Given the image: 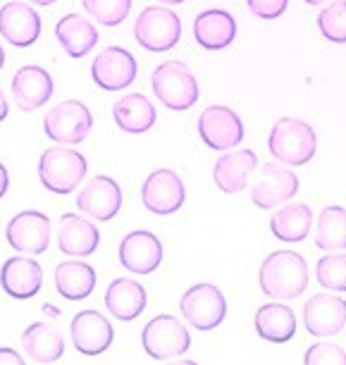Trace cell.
I'll return each mask as SVG.
<instances>
[{"label":"cell","mask_w":346,"mask_h":365,"mask_svg":"<svg viewBox=\"0 0 346 365\" xmlns=\"http://www.w3.org/2000/svg\"><path fill=\"white\" fill-rule=\"evenodd\" d=\"M186 189L175 170H156L146 177L141 187V203L153 215H175L184 205Z\"/></svg>","instance_id":"obj_11"},{"label":"cell","mask_w":346,"mask_h":365,"mask_svg":"<svg viewBox=\"0 0 346 365\" xmlns=\"http://www.w3.org/2000/svg\"><path fill=\"white\" fill-rule=\"evenodd\" d=\"M179 311L193 329L210 332V329L223 325L227 318V299L215 284L200 282V284H193L182 294Z\"/></svg>","instance_id":"obj_6"},{"label":"cell","mask_w":346,"mask_h":365,"mask_svg":"<svg viewBox=\"0 0 346 365\" xmlns=\"http://www.w3.org/2000/svg\"><path fill=\"white\" fill-rule=\"evenodd\" d=\"M93 129V115L81 101H62L44 117V132L51 141L74 146Z\"/></svg>","instance_id":"obj_8"},{"label":"cell","mask_w":346,"mask_h":365,"mask_svg":"<svg viewBox=\"0 0 346 365\" xmlns=\"http://www.w3.org/2000/svg\"><path fill=\"white\" fill-rule=\"evenodd\" d=\"M3 67H5V51H3V46H0V72H3Z\"/></svg>","instance_id":"obj_43"},{"label":"cell","mask_w":346,"mask_h":365,"mask_svg":"<svg viewBox=\"0 0 346 365\" xmlns=\"http://www.w3.org/2000/svg\"><path fill=\"white\" fill-rule=\"evenodd\" d=\"M296 194H299V177L285 163L263 165L258 179L251 187V201L263 210H273Z\"/></svg>","instance_id":"obj_12"},{"label":"cell","mask_w":346,"mask_h":365,"mask_svg":"<svg viewBox=\"0 0 346 365\" xmlns=\"http://www.w3.org/2000/svg\"><path fill=\"white\" fill-rule=\"evenodd\" d=\"M303 325L313 336H335L346 327V299L320 292L303 306Z\"/></svg>","instance_id":"obj_15"},{"label":"cell","mask_w":346,"mask_h":365,"mask_svg":"<svg viewBox=\"0 0 346 365\" xmlns=\"http://www.w3.org/2000/svg\"><path fill=\"white\" fill-rule=\"evenodd\" d=\"M5 117H8V98H5L3 88H0V122H5Z\"/></svg>","instance_id":"obj_40"},{"label":"cell","mask_w":346,"mask_h":365,"mask_svg":"<svg viewBox=\"0 0 346 365\" xmlns=\"http://www.w3.org/2000/svg\"><path fill=\"white\" fill-rule=\"evenodd\" d=\"M248 10L258 19H277L289 8V0H246Z\"/></svg>","instance_id":"obj_36"},{"label":"cell","mask_w":346,"mask_h":365,"mask_svg":"<svg viewBox=\"0 0 346 365\" xmlns=\"http://www.w3.org/2000/svg\"><path fill=\"white\" fill-rule=\"evenodd\" d=\"M151 86H153L156 98L177 113L193 108L198 101V79L182 60H168L158 65L156 72L151 74Z\"/></svg>","instance_id":"obj_3"},{"label":"cell","mask_w":346,"mask_h":365,"mask_svg":"<svg viewBox=\"0 0 346 365\" xmlns=\"http://www.w3.org/2000/svg\"><path fill=\"white\" fill-rule=\"evenodd\" d=\"M198 136L213 150H232L244 141V122L227 106H208L198 117Z\"/></svg>","instance_id":"obj_9"},{"label":"cell","mask_w":346,"mask_h":365,"mask_svg":"<svg viewBox=\"0 0 346 365\" xmlns=\"http://www.w3.org/2000/svg\"><path fill=\"white\" fill-rule=\"evenodd\" d=\"M53 77L39 65L19 67L15 77H12V98H15V106L24 110V113H31V110L46 106L53 98Z\"/></svg>","instance_id":"obj_20"},{"label":"cell","mask_w":346,"mask_h":365,"mask_svg":"<svg viewBox=\"0 0 346 365\" xmlns=\"http://www.w3.org/2000/svg\"><path fill=\"white\" fill-rule=\"evenodd\" d=\"M303 361L306 365H346V351L337 344L317 341L306 351Z\"/></svg>","instance_id":"obj_35"},{"label":"cell","mask_w":346,"mask_h":365,"mask_svg":"<svg viewBox=\"0 0 346 365\" xmlns=\"http://www.w3.org/2000/svg\"><path fill=\"white\" fill-rule=\"evenodd\" d=\"M255 332L270 344H287L296 334V315L285 303H263L253 318Z\"/></svg>","instance_id":"obj_28"},{"label":"cell","mask_w":346,"mask_h":365,"mask_svg":"<svg viewBox=\"0 0 346 365\" xmlns=\"http://www.w3.org/2000/svg\"><path fill=\"white\" fill-rule=\"evenodd\" d=\"M136 58L120 46H108L91 63V79L103 91H122L136 79Z\"/></svg>","instance_id":"obj_13"},{"label":"cell","mask_w":346,"mask_h":365,"mask_svg":"<svg viewBox=\"0 0 346 365\" xmlns=\"http://www.w3.org/2000/svg\"><path fill=\"white\" fill-rule=\"evenodd\" d=\"M10 249L29 256H41L51 246V217L39 210H22L5 227Z\"/></svg>","instance_id":"obj_10"},{"label":"cell","mask_w":346,"mask_h":365,"mask_svg":"<svg viewBox=\"0 0 346 365\" xmlns=\"http://www.w3.org/2000/svg\"><path fill=\"white\" fill-rule=\"evenodd\" d=\"M115 125L127 134H146L156 127V106L143 93H127L113 106Z\"/></svg>","instance_id":"obj_26"},{"label":"cell","mask_w":346,"mask_h":365,"mask_svg":"<svg viewBox=\"0 0 346 365\" xmlns=\"http://www.w3.org/2000/svg\"><path fill=\"white\" fill-rule=\"evenodd\" d=\"M141 346L156 361H172L189 351L191 334L175 315H156L143 327Z\"/></svg>","instance_id":"obj_7"},{"label":"cell","mask_w":346,"mask_h":365,"mask_svg":"<svg viewBox=\"0 0 346 365\" xmlns=\"http://www.w3.org/2000/svg\"><path fill=\"white\" fill-rule=\"evenodd\" d=\"M146 289L143 284H138L136 279L129 277H117L110 282V287L106 289V308L115 320L120 322H131L138 315L146 311Z\"/></svg>","instance_id":"obj_24"},{"label":"cell","mask_w":346,"mask_h":365,"mask_svg":"<svg viewBox=\"0 0 346 365\" xmlns=\"http://www.w3.org/2000/svg\"><path fill=\"white\" fill-rule=\"evenodd\" d=\"M81 5L101 26H120L131 12V0H81Z\"/></svg>","instance_id":"obj_33"},{"label":"cell","mask_w":346,"mask_h":365,"mask_svg":"<svg viewBox=\"0 0 346 365\" xmlns=\"http://www.w3.org/2000/svg\"><path fill=\"white\" fill-rule=\"evenodd\" d=\"M44 19L29 3L15 0L0 8V34L15 48H29L41 38Z\"/></svg>","instance_id":"obj_18"},{"label":"cell","mask_w":346,"mask_h":365,"mask_svg":"<svg viewBox=\"0 0 346 365\" xmlns=\"http://www.w3.org/2000/svg\"><path fill=\"white\" fill-rule=\"evenodd\" d=\"M313 227V210L308 203H289L270 215V232L277 241L299 244Z\"/></svg>","instance_id":"obj_29"},{"label":"cell","mask_w":346,"mask_h":365,"mask_svg":"<svg viewBox=\"0 0 346 365\" xmlns=\"http://www.w3.org/2000/svg\"><path fill=\"white\" fill-rule=\"evenodd\" d=\"M255 168H258V153L255 150H225V155H220L213 165V182L223 194H241Z\"/></svg>","instance_id":"obj_19"},{"label":"cell","mask_w":346,"mask_h":365,"mask_svg":"<svg viewBox=\"0 0 346 365\" xmlns=\"http://www.w3.org/2000/svg\"><path fill=\"white\" fill-rule=\"evenodd\" d=\"M134 38L151 53L172 51L182 38V19L175 10L163 5H148L138 12L134 22Z\"/></svg>","instance_id":"obj_5"},{"label":"cell","mask_w":346,"mask_h":365,"mask_svg":"<svg viewBox=\"0 0 346 365\" xmlns=\"http://www.w3.org/2000/svg\"><path fill=\"white\" fill-rule=\"evenodd\" d=\"M193 38L205 51H223L237 38V19L227 10H203L193 19Z\"/></svg>","instance_id":"obj_23"},{"label":"cell","mask_w":346,"mask_h":365,"mask_svg":"<svg viewBox=\"0 0 346 365\" xmlns=\"http://www.w3.org/2000/svg\"><path fill=\"white\" fill-rule=\"evenodd\" d=\"M158 3H165V5H182L186 0H158Z\"/></svg>","instance_id":"obj_42"},{"label":"cell","mask_w":346,"mask_h":365,"mask_svg":"<svg viewBox=\"0 0 346 365\" xmlns=\"http://www.w3.org/2000/svg\"><path fill=\"white\" fill-rule=\"evenodd\" d=\"M268 148L277 163H285L289 168L308 165L317 150L315 129L299 117H280L270 129Z\"/></svg>","instance_id":"obj_2"},{"label":"cell","mask_w":346,"mask_h":365,"mask_svg":"<svg viewBox=\"0 0 346 365\" xmlns=\"http://www.w3.org/2000/svg\"><path fill=\"white\" fill-rule=\"evenodd\" d=\"M22 349L34 363H55L65 356V339L53 322H31L22 332Z\"/></svg>","instance_id":"obj_27"},{"label":"cell","mask_w":346,"mask_h":365,"mask_svg":"<svg viewBox=\"0 0 346 365\" xmlns=\"http://www.w3.org/2000/svg\"><path fill=\"white\" fill-rule=\"evenodd\" d=\"M8 187H10V175H8V168L0 163V198L8 194Z\"/></svg>","instance_id":"obj_38"},{"label":"cell","mask_w":346,"mask_h":365,"mask_svg":"<svg viewBox=\"0 0 346 365\" xmlns=\"http://www.w3.org/2000/svg\"><path fill=\"white\" fill-rule=\"evenodd\" d=\"M260 292L270 299L294 301L308 289V263L296 251H273L258 270Z\"/></svg>","instance_id":"obj_1"},{"label":"cell","mask_w":346,"mask_h":365,"mask_svg":"<svg viewBox=\"0 0 346 365\" xmlns=\"http://www.w3.org/2000/svg\"><path fill=\"white\" fill-rule=\"evenodd\" d=\"M303 3H308V5H320V3H327V0H303Z\"/></svg>","instance_id":"obj_44"},{"label":"cell","mask_w":346,"mask_h":365,"mask_svg":"<svg viewBox=\"0 0 346 365\" xmlns=\"http://www.w3.org/2000/svg\"><path fill=\"white\" fill-rule=\"evenodd\" d=\"M69 336L79 354L101 356L113 346L115 329L110 320L98 311H81L69 322Z\"/></svg>","instance_id":"obj_16"},{"label":"cell","mask_w":346,"mask_h":365,"mask_svg":"<svg viewBox=\"0 0 346 365\" xmlns=\"http://www.w3.org/2000/svg\"><path fill=\"white\" fill-rule=\"evenodd\" d=\"M315 246L320 251H346V208L325 205L317 215Z\"/></svg>","instance_id":"obj_31"},{"label":"cell","mask_w":346,"mask_h":365,"mask_svg":"<svg viewBox=\"0 0 346 365\" xmlns=\"http://www.w3.org/2000/svg\"><path fill=\"white\" fill-rule=\"evenodd\" d=\"M117 258L131 274H151L163 263V241L148 230H134L120 241Z\"/></svg>","instance_id":"obj_14"},{"label":"cell","mask_w":346,"mask_h":365,"mask_svg":"<svg viewBox=\"0 0 346 365\" xmlns=\"http://www.w3.org/2000/svg\"><path fill=\"white\" fill-rule=\"evenodd\" d=\"M55 38H58L60 48L69 58L79 60L91 53L96 43H98V29L86 17L77 15V12H69V15L60 17V22L55 24Z\"/></svg>","instance_id":"obj_25"},{"label":"cell","mask_w":346,"mask_h":365,"mask_svg":"<svg viewBox=\"0 0 346 365\" xmlns=\"http://www.w3.org/2000/svg\"><path fill=\"white\" fill-rule=\"evenodd\" d=\"M315 277L327 292H346V253L335 251L322 256L315 265Z\"/></svg>","instance_id":"obj_32"},{"label":"cell","mask_w":346,"mask_h":365,"mask_svg":"<svg viewBox=\"0 0 346 365\" xmlns=\"http://www.w3.org/2000/svg\"><path fill=\"white\" fill-rule=\"evenodd\" d=\"M55 289L67 301H84L96 289V270L81 260H65L55 267Z\"/></svg>","instance_id":"obj_30"},{"label":"cell","mask_w":346,"mask_h":365,"mask_svg":"<svg viewBox=\"0 0 346 365\" xmlns=\"http://www.w3.org/2000/svg\"><path fill=\"white\" fill-rule=\"evenodd\" d=\"M122 208V189L113 177L96 175L77 196V210L98 222H110Z\"/></svg>","instance_id":"obj_17"},{"label":"cell","mask_w":346,"mask_h":365,"mask_svg":"<svg viewBox=\"0 0 346 365\" xmlns=\"http://www.w3.org/2000/svg\"><path fill=\"white\" fill-rule=\"evenodd\" d=\"M0 365H24V358L15 349H0Z\"/></svg>","instance_id":"obj_37"},{"label":"cell","mask_w":346,"mask_h":365,"mask_svg":"<svg viewBox=\"0 0 346 365\" xmlns=\"http://www.w3.org/2000/svg\"><path fill=\"white\" fill-rule=\"evenodd\" d=\"M88 163L86 158L72 148L53 146L46 148L39 158V179L51 194L67 196L81 184L86 177Z\"/></svg>","instance_id":"obj_4"},{"label":"cell","mask_w":346,"mask_h":365,"mask_svg":"<svg viewBox=\"0 0 346 365\" xmlns=\"http://www.w3.org/2000/svg\"><path fill=\"white\" fill-rule=\"evenodd\" d=\"M44 313L48 315V318H53V320H58L60 318V308H55L53 303H44Z\"/></svg>","instance_id":"obj_39"},{"label":"cell","mask_w":346,"mask_h":365,"mask_svg":"<svg viewBox=\"0 0 346 365\" xmlns=\"http://www.w3.org/2000/svg\"><path fill=\"white\" fill-rule=\"evenodd\" d=\"M101 244V232L91 220L77 215V212H67L60 217L58 227V249L69 258H86L96 253Z\"/></svg>","instance_id":"obj_22"},{"label":"cell","mask_w":346,"mask_h":365,"mask_svg":"<svg viewBox=\"0 0 346 365\" xmlns=\"http://www.w3.org/2000/svg\"><path fill=\"white\" fill-rule=\"evenodd\" d=\"M317 29L332 43H346V0H335L317 15Z\"/></svg>","instance_id":"obj_34"},{"label":"cell","mask_w":346,"mask_h":365,"mask_svg":"<svg viewBox=\"0 0 346 365\" xmlns=\"http://www.w3.org/2000/svg\"><path fill=\"white\" fill-rule=\"evenodd\" d=\"M26 3H34V5H39V8H48V5L58 3V0H26Z\"/></svg>","instance_id":"obj_41"},{"label":"cell","mask_w":346,"mask_h":365,"mask_svg":"<svg viewBox=\"0 0 346 365\" xmlns=\"http://www.w3.org/2000/svg\"><path fill=\"white\" fill-rule=\"evenodd\" d=\"M0 287L12 299H34L44 287V270L34 258L12 256L0 267Z\"/></svg>","instance_id":"obj_21"}]
</instances>
